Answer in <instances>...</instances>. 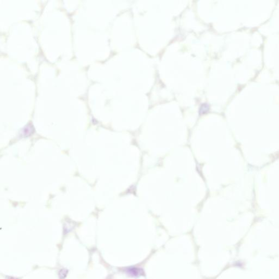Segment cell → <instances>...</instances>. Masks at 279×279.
I'll use <instances>...</instances> for the list:
<instances>
[{
  "label": "cell",
  "mask_w": 279,
  "mask_h": 279,
  "mask_svg": "<svg viewBox=\"0 0 279 279\" xmlns=\"http://www.w3.org/2000/svg\"><path fill=\"white\" fill-rule=\"evenodd\" d=\"M208 109H209V105L208 104H202L201 107H200V109H199V112L204 114L205 112L208 111Z\"/></svg>",
  "instance_id": "2"
},
{
  "label": "cell",
  "mask_w": 279,
  "mask_h": 279,
  "mask_svg": "<svg viewBox=\"0 0 279 279\" xmlns=\"http://www.w3.org/2000/svg\"><path fill=\"white\" fill-rule=\"evenodd\" d=\"M127 272L128 274L130 275L133 276H137L142 274V270L135 267H132V268H129L127 270Z\"/></svg>",
  "instance_id": "1"
}]
</instances>
